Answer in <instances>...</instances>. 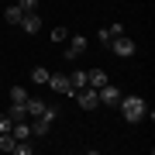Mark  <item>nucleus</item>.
Segmentation results:
<instances>
[{"label": "nucleus", "instance_id": "f257e3e1", "mask_svg": "<svg viewBox=\"0 0 155 155\" xmlns=\"http://www.w3.org/2000/svg\"><path fill=\"white\" fill-rule=\"evenodd\" d=\"M117 110H121V117L127 124H138V121L148 117V104H145V97H138V93H127V97H121Z\"/></svg>", "mask_w": 155, "mask_h": 155}, {"label": "nucleus", "instance_id": "f03ea898", "mask_svg": "<svg viewBox=\"0 0 155 155\" xmlns=\"http://www.w3.org/2000/svg\"><path fill=\"white\" fill-rule=\"evenodd\" d=\"M110 48H114L117 59H131L138 52V45H134V38H127V35H117V38H110Z\"/></svg>", "mask_w": 155, "mask_h": 155}, {"label": "nucleus", "instance_id": "7ed1b4c3", "mask_svg": "<svg viewBox=\"0 0 155 155\" xmlns=\"http://www.w3.org/2000/svg\"><path fill=\"white\" fill-rule=\"evenodd\" d=\"M83 52H86V38L83 35H69L66 38V62H76Z\"/></svg>", "mask_w": 155, "mask_h": 155}, {"label": "nucleus", "instance_id": "20e7f679", "mask_svg": "<svg viewBox=\"0 0 155 155\" xmlns=\"http://www.w3.org/2000/svg\"><path fill=\"white\" fill-rule=\"evenodd\" d=\"M97 97H100L104 107H117V104H121V90H117L114 83H104V86L97 90Z\"/></svg>", "mask_w": 155, "mask_h": 155}, {"label": "nucleus", "instance_id": "39448f33", "mask_svg": "<svg viewBox=\"0 0 155 155\" xmlns=\"http://www.w3.org/2000/svg\"><path fill=\"white\" fill-rule=\"evenodd\" d=\"M76 100H79V107H83V110H97V107H100V97H97V90H93V86L76 90Z\"/></svg>", "mask_w": 155, "mask_h": 155}, {"label": "nucleus", "instance_id": "423d86ee", "mask_svg": "<svg viewBox=\"0 0 155 155\" xmlns=\"http://www.w3.org/2000/svg\"><path fill=\"white\" fill-rule=\"evenodd\" d=\"M48 86L55 90V93H62V97H69V93H72L69 76H62V72H48Z\"/></svg>", "mask_w": 155, "mask_h": 155}, {"label": "nucleus", "instance_id": "0eeeda50", "mask_svg": "<svg viewBox=\"0 0 155 155\" xmlns=\"http://www.w3.org/2000/svg\"><path fill=\"white\" fill-rule=\"evenodd\" d=\"M17 24H21V31L35 35V31L41 28V17H38V11H28V14H24V17H21V21H17Z\"/></svg>", "mask_w": 155, "mask_h": 155}, {"label": "nucleus", "instance_id": "6e6552de", "mask_svg": "<svg viewBox=\"0 0 155 155\" xmlns=\"http://www.w3.org/2000/svg\"><path fill=\"white\" fill-rule=\"evenodd\" d=\"M104 83H110L104 69H90V72H86V86H93V90H100Z\"/></svg>", "mask_w": 155, "mask_h": 155}, {"label": "nucleus", "instance_id": "1a4fd4ad", "mask_svg": "<svg viewBox=\"0 0 155 155\" xmlns=\"http://www.w3.org/2000/svg\"><path fill=\"white\" fill-rule=\"evenodd\" d=\"M48 131H52V124L45 121V117H35V121H31V138H45Z\"/></svg>", "mask_w": 155, "mask_h": 155}, {"label": "nucleus", "instance_id": "9d476101", "mask_svg": "<svg viewBox=\"0 0 155 155\" xmlns=\"http://www.w3.org/2000/svg\"><path fill=\"white\" fill-rule=\"evenodd\" d=\"M69 86H72V93L83 90V86H86V72H83V69H72V72H69Z\"/></svg>", "mask_w": 155, "mask_h": 155}, {"label": "nucleus", "instance_id": "9b49d317", "mask_svg": "<svg viewBox=\"0 0 155 155\" xmlns=\"http://www.w3.org/2000/svg\"><path fill=\"white\" fill-rule=\"evenodd\" d=\"M31 83L35 86H45V83H48V69H45V66H35L31 69Z\"/></svg>", "mask_w": 155, "mask_h": 155}, {"label": "nucleus", "instance_id": "f8f14e48", "mask_svg": "<svg viewBox=\"0 0 155 155\" xmlns=\"http://www.w3.org/2000/svg\"><path fill=\"white\" fill-rule=\"evenodd\" d=\"M14 145H17V138H14L11 131H4V134H0V152H14Z\"/></svg>", "mask_w": 155, "mask_h": 155}, {"label": "nucleus", "instance_id": "ddd939ff", "mask_svg": "<svg viewBox=\"0 0 155 155\" xmlns=\"http://www.w3.org/2000/svg\"><path fill=\"white\" fill-rule=\"evenodd\" d=\"M4 17H7V24H17V21H21V17H24V11H21V7H7V11H4Z\"/></svg>", "mask_w": 155, "mask_h": 155}, {"label": "nucleus", "instance_id": "4468645a", "mask_svg": "<svg viewBox=\"0 0 155 155\" xmlns=\"http://www.w3.org/2000/svg\"><path fill=\"white\" fill-rule=\"evenodd\" d=\"M7 114H11V121H28V110H24V104H14Z\"/></svg>", "mask_w": 155, "mask_h": 155}, {"label": "nucleus", "instance_id": "2eb2a0df", "mask_svg": "<svg viewBox=\"0 0 155 155\" xmlns=\"http://www.w3.org/2000/svg\"><path fill=\"white\" fill-rule=\"evenodd\" d=\"M11 100L14 104H24V100H28V90L24 86H11Z\"/></svg>", "mask_w": 155, "mask_h": 155}, {"label": "nucleus", "instance_id": "dca6fc26", "mask_svg": "<svg viewBox=\"0 0 155 155\" xmlns=\"http://www.w3.org/2000/svg\"><path fill=\"white\" fill-rule=\"evenodd\" d=\"M48 38L55 41V45H66V38H69V31H66V28H55V31L48 35Z\"/></svg>", "mask_w": 155, "mask_h": 155}, {"label": "nucleus", "instance_id": "f3484780", "mask_svg": "<svg viewBox=\"0 0 155 155\" xmlns=\"http://www.w3.org/2000/svg\"><path fill=\"white\" fill-rule=\"evenodd\" d=\"M110 38H114L110 28H100V31H97V41H100V45H110Z\"/></svg>", "mask_w": 155, "mask_h": 155}, {"label": "nucleus", "instance_id": "a211bd4d", "mask_svg": "<svg viewBox=\"0 0 155 155\" xmlns=\"http://www.w3.org/2000/svg\"><path fill=\"white\" fill-rule=\"evenodd\" d=\"M17 7H21L24 14H28V11H38V0H17Z\"/></svg>", "mask_w": 155, "mask_h": 155}, {"label": "nucleus", "instance_id": "6ab92c4d", "mask_svg": "<svg viewBox=\"0 0 155 155\" xmlns=\"http://www.w3.org/2000/svg\"><path fill=\"white\" fill-rule=\"evenodd\" d=\"M11 124H14V121H11V114H0V134L11 131Z\"/></svg>", "mask_w": 155, "mask_h": 155}]
</instances>
